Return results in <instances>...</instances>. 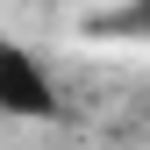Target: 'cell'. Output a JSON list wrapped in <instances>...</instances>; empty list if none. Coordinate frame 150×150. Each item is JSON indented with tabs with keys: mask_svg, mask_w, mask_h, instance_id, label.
<instances>
[{
	"mask_svg": "<svg viewBox=\"0 0 150 150\" xmlns=\"http://www.w3.org/2000/svg\"><path fill=\"white\" fill-rule=\"evenodd\" d=\"M122 7H129V22H136V29L150 36V0H122Z\"/></svg>",
	"mask_w": 150,
	"mask_h": 150,
	"instance_id": "2",
	"label": "cell"
},
{
	"mask_svg": "<svg viewBox=\"0 0 150 150\" xmlns=\"http://www.w3.org/2000/svg\"><path fill=\"white\" fill-rule=\"evenodd\" d=\"M0 115H57V86H50V71L36 64V50L22 43H0Z\"/></svg>",
	"mask_w": 150,
	"mask_h": 150,
	"instance_id": "1",
	"label": "cell"
}]
</instances>
